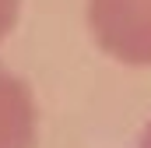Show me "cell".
<instances>
[{
	"instance_id": "cell-3",
	"label": "cell",
	"mask_w": 151,
	"mask_h": 148,
	"mask_svg": "<svg viewBox=\"0 0 151 148\" xmlns=\"http://www.w3.org/2000/svg\"><path fill=\"white\" fill-rule=\"evenodd\" d=\"M18 14H21V0H0V42L14 32Z\"/></svg>"
},
{
	"instance_id": "cell-4",
	"label": "cell",
	"mask_w": 151,
	"mask_h": 148,
	"mask_svg": "<svg viewBox=\"0 0 151 148\" xmlns=\"http://www.w3.org/2000/svg\"><path fill=\"white\" fill-rule=\"evenodd\" d=\"M137 148H151V120H148V127H144V134H141V141H137Z\"/></svg>"
},
{
	"instance_id": "cell-2",
	"label": "cell",
	"mask_w": 151,
	"mask_h": 148,
	"mask_svg": "<svg viewBox=\"0 0 151 148\" xmlns=\"http://www.w3.org/2000/svg\"><path fill=\"white\" fill-rule=\"evenodd\" d=\"M39 110L25 78L0 64V148H35Z\"/></svg>"
},
{
	"instance_id": "cell-1",
	"label": "cell",
	"mask_w": 151,
	"mask_h": 148,
	"mask_svg": "<svg viewBox=\"0 0 151 148\" xmlns=\"http://www.w3.org/2000/svg\"><path fill=\"white\" fill-rule=\"evenodd\" d=\"M102 53L127 67H151V0H84Z\"/></svg>"
}]
</instances>
